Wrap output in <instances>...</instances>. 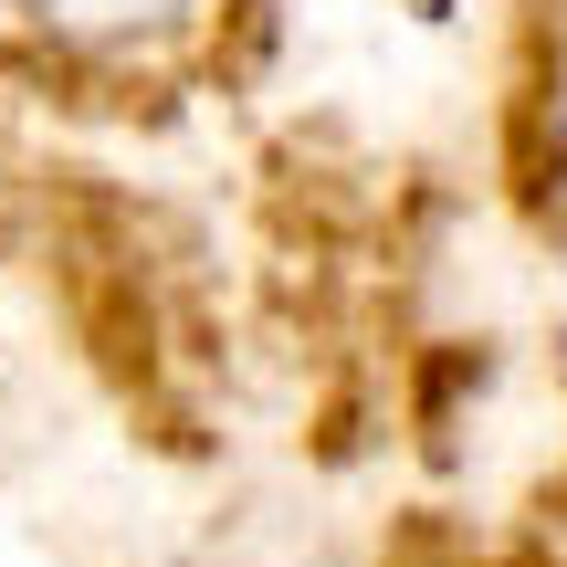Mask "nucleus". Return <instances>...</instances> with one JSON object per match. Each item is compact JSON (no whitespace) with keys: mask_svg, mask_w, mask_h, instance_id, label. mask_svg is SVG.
Listing matches in <instances>:
<instances>
[{"mask_svg":"<svg viewBox=\"0 0 567 567\" xmlns=\"http://www.w3.org/2000/svg\"><path fill=\"white\" fill-rule=\"evenodd\" d=\"M0 11L95 74H168L179 53L221 32V0H0Z\"/></svg>","mask_w":567,"mask_h":567,"instance_id":"obj_1","label":"nucleus"}]
</instances>
